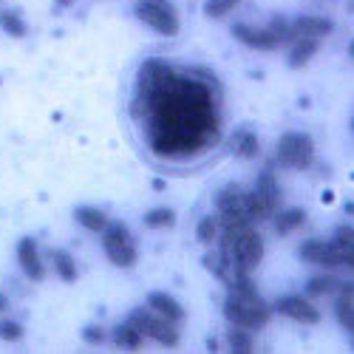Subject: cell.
I'll return each mask as SVG.
<instances>
[{
  "label": "cell",
  "mask_w": 354,
  "mask_h": 354,
  "mask_svg": "<svg viewBox=\"0 0 354 354\" xmlns=\"http://www.w3.org/2000/svg\"><path fill=\"white\" fill-rule=\"evenodd\" d=\"M133 113L145 125L147 147L162 159L198 156L221 136L213 85L162 60H147L139 68Z\"/></svg>",
  "instance_id": "6da1fadb"
},
{
  "label": "cell",
  "mask_w": 354,
  "mask_h": 354,
  "mask_svg": "<svg viewBox=\"0 0 354 354\" xmlns=\"http://www.w3.org/2000/svg\"><path fill=\"white\" fill-rule=\"evenodd\" d=\"M221 258L227 261V267L232 270L235 278H250L258 263L263 258V241L255 232L252 224L239 227V230H224L221 235Z\"/></svg>",
  "instance_id": "7a4b0ae2"
},
{
  "label": "cell",
  "mask_w": 354,
  "mask_h": 354,
  "mask_svg": "<svg viewBox=\"0 0 354 354\" xmlns=\"http://www.w3.org/2000/svg\"><path fill=\"white\" fill-rule=\"evenodd\" d=\"M224 317L232 323V326H241V329H261L267 326L272 309L263 304V298L258 295V289L252 286L250 278H241L239 283L230 286V298L224 304Z\"/></svg>",
  "instance_id": "3957f363"
},
{
  "label": "cell",
  "mask_w": 354,
  "mask_h": 354,
  "mask_svg": "<svg viewBox=\"0 0 354 354\" xmlns=\"http://www.w3.org/2000/svg\"><path fill=\"white\" fill-rule=\"evenodd\" d=\"M232 37L239 43H244L247 48L275 51V48H281L283 43H289L292 37H298V35H295L292 23H286L283 17H272L270 26H263V28H252V26H244V23H235L232 26Z\"/></svg>",
  "instance_id": "277c9868"
},
{
  "label": "cell",
  "mask_w": 354,
  "mask_h": 354,
  "mask_svg": "<svg viewBox=\"0 0 354 354\" xmlns=\"http://www.w3.org/2000/svg\"><path fill=\"white\" fill-rule=\"evenodd\" d=\"M100 235H102V250L111 258L113 267L131 270L136 263V241H133L131 230L122 221H108Z\"/></svg>",
  "instance_id": "5b68a950"
},
{
  "label": "cell",
  "mask_w": 354,
  "mask_h": 354,
  "mask_svg": "<svg viewBox=\"0 0 354 354\" xmlns=\"http://www.w3.org/2000/svg\"><path fill=\"white\" fill-rule=\"evenodd\" d=\"M247 196V210L252 216V221H263V218H272L281 207V185L278 179L267 170L255 182V190L252 193H244Z\"/></svg>",
  "instance_id": "8992f818"
},
{
  "label": "cell",
  "mask_w": 354,
  "mask_h": 354,
  "mask_svg": "<svg viewBox=\"0 0 354 354\" xmlns=\"http://www.w3.org/2000/svg\"><path fill=\"white\" fill-rule=\"evenodd\" d=\"M128 320L145 335V340H156V343H162L167 348L179 346V329H176V323L167 320V317H162V315H156L153 309H145V306L142 309H133Z\"/></svg>",
  "instance_id": "52a82bcc"
},
{
  "label": "cell",
  "mask_w": 354,
  "mask_h": 354,
  "mask_svg": "<svg viewBox=\"0 0 354 354\" xmlns=\"http://www.w3.org/2000/svg\"><path fill=\"white\" fill-rule=\"evenodd\" d=\"M136 17L165 37L179 35V15L170 6V0H136Z\"/></svg>",
  "instance_id": "ba28073f"
},
{
  "label": "cell",
  "mask_w": 354,
  "mask_h": 354,
  "mask_svg": "<svg viewBox=\"0 0 354 354\" xmlns=\"http://www.w3.org/2000/svg\"><path fill=\"white\" fill-rule=\"evenodd\" d=\"M278 159L292 170H306L315 162V142L306 133H283L278 142Z\"/></svg>",
  "instance_id": "9c48e42d"
},
{
  "label": "cell",
  "mask_w": 354,
  "mask_h": 354,
  "mask_svg": "<svg viewBox=\"0 0 354 354\" xmlns=\"http://www.w3.org/2000/svg\"><path fill=\"white\" fill-rule=\"evenodd\" d=\"M247 224H255L247 210V196L241 193V187H224V193L218 196V227L239 230Z\"/></svg>",
  "instance_id": "30bf717a"
},
{
  "label": "cell",
  "mask_w": 354,
  "mask_h": 354,
  "mask_svg": "<svg viewBox=\"0 0 354 354\" xmlns=\"http://www.w3.org/2000/svg\"><path fill=\"white\" fill-rule=\"evenodd\" d=\"M351 255L354 247H340L335 241H320V239H309L301 247V258L309 263H320V267H351Z\"/></svg>",
  "instance_id": "8fae6325"
},
{
  "label": "cell",
  "mask_w": 354,
  "mask_h": 354,
  "mask_svg": "<svg viewBox=\"0 0 354 354\" xmlns=\"http://www.w3.org/2000/svg\"><path fill=\"white\" fill-rule=\"evenodd\" d=\"M275 309L283 315V317H292L304 323V326H315V323H320V312L315 304H309V298H304V295H289V298H281L275 304Z\"/></svg>",
  "instance_id": "7c38bea8"
},
{
  "label": "cell",
  "mask_w": 354,
  "mask_h": 354,
  "mask_svg": "<svg viewBox=\"0 0 354 354\" xmlns=\"http://www.w3.org/2000/svg\"><path fill=\"white\" fill-rule=\"evenodd\" d=\"M17 263H20V270L26 272L28 281H43L46 278V263L40 258V250H37L35 239H20V244H17Z\"/></svg>",
  "instance_id": "4fadbf2b"
},
{
  "label": "cell",
  "mask_w": 354,
  "mask_h": 354,
  "mask_svg": "<svg viewBox=\"0 0 354 354\" xmlns=\"http://www.w3.org/2000/svg\"><path fill=\"white\" fill-rule=\"evenodd\" d=\"M147 309H153L156 315H162V317H167L173 323H182L187 317L185 309H182V304L176 301V298H170L167 292H151V295H147Z\"/></svg>",
  "instance_id": "5bb4252c"
},
{
  "label": "cell",
  "mask_w": 354,
  "mask_h": 354,
  "mask_svg": "<svg viewBox=\"0 0 354 354\" xmlns=\"http://www.w3.org/2000/svg\"><path fill=\"white\" fill-rule=\"evenodd\" d=\"M292 28H295V35H301V37H315V40H320V37H329V35L335 32V23L326 20V17H312V15H306V17L295 20Z\"/></svg>",
  "instance_id": "9a60e30c"
},
{
  "label": "cell",
  "mask_w": 354,
  "mask_h": 354,
  "mask_svg": "<svg viewBox=\"0 0 354 354\" xmlns=\"http://www.w3.org/2000/svg\"><path fill=\"white\" fill-rule=\"evenodd\" d=\"M340 289V298H337V320H340V326L351 335V329H354V289H351V283H340L337 286Z\"/></svg>",
  "instance_id": "2e32d148"
},
{
  "label": "cell",
  "mask_w": 354,
  "mask_h": 354,
  "mask_svg": "<svg viewBox=\"0 0 354 354\" xmlns=\"http://www.w3.org/2000/svg\"><path fill=\"white\" fill-rule=\"evenodd\" d=\"M113 340H116V346H120V348H128V351H139L145 346V335L133 326L131 320L120 323V326L113 329Z\"/></svg>",
  "instance_id": "e0dca14e"
},
{
  "label": "cell",
  "mask_w": 354,
  "mask_h": 354,
  "mask_svg": "<svg viewBox=\"0 0 354 354\" xmlns=\"http://www.w3.org/2000/svg\"><path fill=\"white\" fill-rule=\"evenodd\" d=\"M315 54H317V40L315 37H301L298 43H295L292 54H289V66L292 68H304Z\"/></svg>",
  "instance_id": "ac0fdd59"
},
{
  "label": "cell",
  "mask_w": 354,
  "mask_h": 354,
  "mask_svg": "<svg viewBox=\"0 0 354 354\" xmlns=\"http://www.w3.org/2000/svg\"><path fill=\"white\" fill-rule=\"evenodd\" d=\"M304 221H306V210H301V207H289V210L275 213V230L281 235H289L292 230L304 227Z\"/></svg>",
  "instance_id": "d6986e66"
},
{
  "label": "cell",
  "mask_w": 354,
  "mask_h": 354,
  "mask_svg": "<svg viewBox=\"0 0 354 354\" xmlns=\"http://www.w3.org/2000/svg\"><path fill=\"white\" fill-rule=\"evenodd\" d=\"M74 218L91 232H102L105 224H108V216L100 210V207H77L74 210Z\"/></svg>",
  "instance_id": "ffe728a7"
},
{
  "label": "cell",
  "mask_w": 354,
  "mask_h": 354,
  "mask_svg": "<svg viewBox=\"0 0 354 354\" xmlns=\"http://www.w3.org/2000/svg\"><path fill=\"white\" fill-rule=\"evenodd\" d=\"M51 263H54V272L60 275L66 283H74L77 281V263H74V258L66 250H54L51 252Z\"/></svg>",
  "instance_id": "44dd1931"
},
{
  "label": "cell",
  "mask_w": 354,
  "mask_h": 354,
  "mask_svg": "<svg viewBox=\"0 0 354 354\" xmlns=\"http://www.w3.org/2000/svg\"><path fill=\"white\" fill-rule=\"evenodd\" d=\"M227 343H230V348H232L235 354H250V351H255V343H252L250 329H241V326H232V329L227 332Z\"/></svg>",
  "instance_id": "7402d4cb"
},
{
  "label": "cell",
  "mask_w": 354,
  "mask_h": 354,
  "mask_svg": "<svg viewBox=\"0 0 354 354\" xmlns=\"http://www.w3.org/2000/svg\"><path fill=\"white\" fill-rule=\"evenodd\" d=\"M176 224V213L170 207H156L151 213H145V227H151V230H167Z\"/></svg>",
  "instance_id": "603a6c76"
},
{
  "label": "cell",
  "mask_w": 354,
  "mask_h": 354,
  "mask_svg": "<svg viewBox=\"0 0 354 354\" xmlns=\"http://www.w3.org/2000/svg\"><path fill=\"white\" fill-rule=\"evenodd\" d=\"M337 286H340L337 278H332V275H317V278H312V281L306 283V295H309V298H323V295L335 292Z\"/></svg>",
  "instance_id": "cb8c5ba5"
},
{
  "label": "cell",
  "mask_w": 354,
  "mask_h": 354,
  "mask_svg": "<svg viewBox=\"0 0 354 354\" xmlns=\"http://www.w3.org/2000/svg\"><path fill=\"white\" fill-rule=\"evenodd\" d=\"M0 28L9 35V37H26V23H23V17L17 15V12H0Z\"/></svg>",
  "instance_id": "d4e9b609"
},
{
  "label": "cell",
  "mask_w": 354,
  "mask_h": 354,
  "mask_svg": "<svg viewBox=\"0 0 354 354\" xmlns=\"http://www.w3.org/2000/svg\"><path fill=\"white\" fill-rule=\"evenodd\" d=\"M235 153H239L241 159H255V156L261 153L258 136H252V133H241L239 139H235Z\"/></svg>",
  "instance_id": "484cf974"
},
{
  "label": "cell",
  "mask_w": 354,
  "mask_h": 354,
  "mask_svg": "<svg viewBox=\"0 0 354 354\" xmlns=\"http://www.w3.org/2000/svg\"><path fill=\"white\" fill-rule=\"evenodd\" d=\"M196 235H198V241H201V244H213V241L218 239V221H216L213 216L201 218V221H198V230H196Z\"/></svg>",
  "instance_id": "4316f807"
},
{
  "label": "cell",
  "mask_w": 354,
  "mask_h": 354,
  "mask_svg": "<svg viewBox=\"0 0 354 354\" xmlns=\"http://www.w3.org/2000/svg\"><path fill=\"white\" fill-rule=\"evenodd\" d=\"M239 3H241V0H207V3H204V15H207V17H224Z\"/></svg>",
  "instance_id": "83f0119b"
},
{
  "label": "cell",
  "mask_w": 354,
  "mask_h": 354,
  "mask_svg": "<svg viewBox=\"0 0 354 354\" xmlns=\"http://www.w3.org/2000/svg\"><path fill=\"white\" fill-rule=\"evenodd\" d=\"M26 329L20 326L17 320H0V340H6V343H17L23 340Z\"/></svg>",
  "instance_id": "f1b7e54d"
},
{
  "label": "cell",
  "mask_w": 354,
  "mask_h": 354,
  "mask_svg": "<svg viewBox=\"0 0 354 354\" xmlns=\"http://www.w3.org/2000/svg\"><path fill=\"white\" fill-rule=\"evenodd\" d=\"M105 329L102 326H85V332H82V340L85 343H91V346H100V343H105Z\"/></svg>",
  "instance_id": "f546056e"
},
{
  "label": "cell",
  "mask_w": 354,
  "mask_h": 354,
  "mask_svg": "<svg viewBox=\"0 0 354 354\" xmlns=\"http://www.w3.org/2000/svg\"><path fill=\"white\" fill-rule=\"evenodd\" d=\"M335 244H340V247H354L351 227H337V232H335Z\"/></svg>",
  "instance_id": "4dcf8cb0"
},
{
  "label": "cell",
  "mask_w": 354,
  "mask_h": 354,
  "mask_svg": "<svg viewBox=\"0 0 354 354\" xmlns=\"http://www.w3.org/2000/svg\"><path fill=\"white\" fill-rule=\"evenodd\" d=\"M71 3H74V0H54V6H57V9H68Z\"/></svg>",
  "instance_id": "1f68e13d"
},
{
  "label": "cell",
  "mask_w": 354,
  "mask_h": 354,
  "mask_svg": "<svg viewBox=\"0 0 354 354\" xmlns=\"http://www.w3.org/2000/svg\"><path fill=\"white\" fill-rule=\"evenodd\" d=\"M6 309H9V298H6L3 292H0V312H6Z\"/></svg>",
  "instance_id": "d6a6232c"
}]
</instances>
